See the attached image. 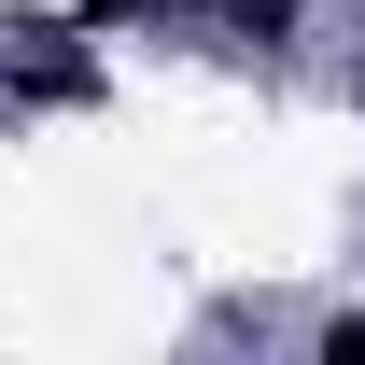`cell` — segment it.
Masks as SVG:
<instances>
[{
    "instance_id": "obj_1",
    "label": "cell",
    "mask_w": 365,
    "mask_h": 365,
    "mask_svg": "<svg viewBox=\"0 0 365 365\" xmlns=\"http://www.w3.org/2000/svg\"><path fill=\"white\" fill-rule=\"evenodd\" d=\"M323 351H337V365H365V309H351V323H323Z\"/></svg>"
}]
</instances>
